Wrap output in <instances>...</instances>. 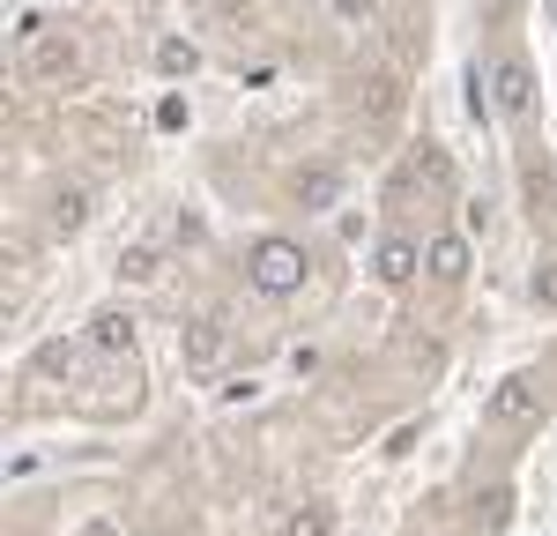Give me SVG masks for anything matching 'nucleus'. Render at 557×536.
<instances>
[{"instance_id": "nucleus-1", "label": "nucleus", "mask_w": 557, "mask_h": 536, "mask_svg": "<svg viewBox=\"0 0 557 536\" xmlns=\"http://www.w3.org/2000/svg\"><path fill=\"white\" fill-rule=\"evenodd\" d=\"M83 68H89V52L75 31H45V23H23V75L45 89H67V83H83Z\"/></svg>"}, {"instance_id": "nucleus-2", "label": "nucleus", "mask_w": 557, "mask_h": 536, "mask_svg": "<svg viewBox=\"0 0 557 536\" xmlns=\"http://www.w3.org/2000/svg\"><path fill=\"white\" fill-rule=\"evenodd\" d=\"M305 276H312V254H305L298 239H260L253 254H246V283H253L260 299H290V291H305Z\"/></svg>"}, {"instance_id": "nucleus-3", "label": "nucleus", "mask_w": 557, "mask_h": 536, "mask_svg": "<svg viewBox=\"0 0 557 536\" xmlns=\"http://www.w3.org/2000/svg\"><path fill=\"white\" fill-rule=\"evenodd\" d=\"M535 417H543V380H535V373L498 380V395L483 402V433H520V425H535Z\"/></svg>"}, {"instance_id": "nucleus-4", "label": "nucleus", "mask_w": 557, "mask_h": 536, "mask_svg": "<svg viewBox=\"0 0 557 536\" xmlns=\"http://www.w3.org/2000/svg\"><path fill=\"white\" fill-rule=\"evenodd\" d=\"M231 351V328H223V313H194L186 328H178V365L186 373H215Z\"/></svg>"}, {"instance_id": "nucleus-5", "label": "nucleus", "mask_w": 557, "mask_h": 536, "mask_svg": "<svg viewBox=\"0 0 557 536\" xmlns=\"http://www.w3.org/2000/svg\"><path fill=\"white\" fill-rule=\"evenodd\" d=\"M491 105H498L506 120H528V112H535V83H528V60H520V52H498V60H491Z\"/></svg>"}, {"instance_id": "nucleus-6", "label": "nucleus", "mask_w": 557, "mask_h": 536, "mask_svg": "<svg viewBox=\"0 0 557 536\" xmlns=\"http://www.w3.org/2000/svg\"><path fill=\"white\" fill-rule=\"evenodd\" d=\"M417 268H424V246H417L409 231H386L380 246H372V276L394 283V291H401V283H417Z\"/></svg>"}, {"instance_id": "nucleus-7", "label": "nucleus", "mask_w": 557, "mask_h": 536, "mask_svg": "<svg viewBox=\"0 0 557 536\" xmlns=\"http://www.w3.org/2000/svg\"><path fill=\"white\" fill-rule=\"evenodd\" d=\"M417 186H424V194H446V186H454V165H446V149H409V157H401V172H394V194H417Z\"/></svg>"}, {"instance_id": "nucleus-8", "label": "nucleus", "mask_w": 557, "mask_h": 536, "mask_svg": "<svg viewBox=\"0 0 557 536\" xmlns=\"http://www.w3.org/2000/svg\"><path fill=\"white\" fill-rule=\"evenodd\" d=\"M424 268L438 276V283H461V276H469V239H461V231H438V239H424Z\"/></svg>"}, {"instance_id": "nucleus-9", "label": "nucleus", "mask_w": 557, "mask_h": 536, "mask_svg": "<svg viewBox=\"0 0 557 536\" xmlns=\"http://www.w3.org/2000/svg\"><path fill=\"white\" fill-rule=\"evenodd\" d=\"M89 209H97V194H89V186H60V194H52V209H45V231H52V239H67V231H83V223H89Z\"/></svg>"}, {"instance_id": "nucleus-10", "label": "nucleus", "mask_w": 557, "mask_h": 536, "mask_svg": "<svg viewBox=\"0 0 557 536\" xmlns=\"http://www.w3.org/2000/svg\"><path fill=\"white\" fill-rule=\"evenodd\" d=\"M89 351H97V357H120V351H134V313L104 306L97 320H89Z\"/></svg>"}, {"instance_id": "nucleus-11", "label": "nucleus", "mask_w": 557, "mask_h": 536, "mask_svg": "<svg viewBox=\"0 0 557 536\" xmlns=\"http://www.w3.org/2000/svg\"><path fill=\"white\" fill-rule=\"evenodd\" d=\"M120 276H127V283H157V276H164V239H134V246H120Z\"/></svg>"}, {"instance_id": "nucleus-12", "label": "nucleus", "mask_w": 557, "mask_h": 536, "mask_svg": "<svg viewBox=\"0 0 557 536\" xmlns=\"http://www.w3.org/2000/svg\"><path fill=\"white\" fill-rule=\"evenodd\" d=\"M275 536H335V514H327L320 499H298V507L275 522Z\"/></svg>"}, {"instance_id": "nucleus-13", "label": "nucleus", "mask_w": 557, "mask_h": 536, "mask_svg": "<svg viewBox=\"0 0 557 536\" xmlns=\"http://www.w3.org/2000/svg\"><path fill=\"white\" fill-rule=\"evenodd\" d=\"M157 68H164V75H194V68H201V52H194L186 38H164V45H157Z\"/></svg>"}, {"instance_id": "nucleus-14", "label": "nucleus", "mask_w": 557, "mask_h": 536, "mask_svg": "<svg viewBox=\"0 0 557 536\" xmlns=\"http://www.w3.org/2000/svg\"><path fill=\"white\" fill-rule=\"evenodd\" d=\"M298 202H305V209H327V202H335V172H305L298 179Z\"/></svg>"}, {"instance_id": "nucleus-15", "label": "nucleus", "mask_w": 557, "mask_h": 536, "mask_svg": "<svg viewBox=\"0 0 557 536\" xmlns=\"http://www.w3.org/2000/svg\"><path fill=\"white\" fill-rule=\"evenodd\" d=\"M535 306H550V313H557V261L535 268Z\"/></svg>"}, {"instance_id": "nucleus-16", "label": "nucleus", "mask_w": 557, "mask_h": 536, "mask_svg": "<svg viewBox=\"0 0 557 536\" xmlns=\"http://www.w3.org/2000/svg\"><path fill=\"white\" fill-rule=\"evenodd\" d=\"M335 15H343V23H372V15H380V0H335Z\"/></svg>"}, {"instance_id": "nucleus-17", "label": "nucleus", "mask_w": 557, "mask_h": 536, "mask_svg": "<svg viewBox=\"0 0 557 536\" xmlns=\"http://www.w3.org/2000/svg\"><path fill=\"white\" fill-rule=\"evenodd\" d=\"M215 15H231V23H246V15H253V0H209Z\"/></svg>"}, {"instance_id": "nucleus-18", "label": "nucleus", "mask_w": 557, "mask_h": 536, "mask_svg": "<svg viewBox=\"0 0 557 536\" xmlns=\"http://www.w3.org/2000/svg\"><path fill=\"white\" fill-rule=\"evenodd\" d=\"M83 536H127V529H120V522H104V514H97V522H89Z\"/></svg>"}]
</instances>
